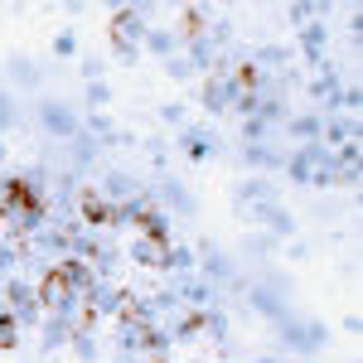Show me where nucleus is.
I'll return each mask as SVG.
<instances>
[{"mask_svg": "<svg viewBox=\"0 0 363 363\" xmlns=\"http://www.w3.org/2000/svg\"><path fill=\"white\" fill-rule=\"evenodd\" d=\"M73 354H78L83 363H97V339L92 335H73Z\"/></svg>", "mask_w": 363, "mask_h": 363, "instance_id": "obj_14", "label": "nucleus"}, {"mask_svg": "<svg viewBox=\"0 0 363 363\" xmlns=\"http://www.w3.org/2000/svg\"><path fill=\"white\" fill-rule=\"evenodd\" d=\"M5 301H10V315H15V325H34V320H39L34 286H20V281H10V286H5Z\"/></svg>", "mask_w": 363, "mask_h": 363, "instance_id": "obj_4", "label": "nucleus"}, {"mask_svg": "<svg viewBox=\"0 0 363 363\" xmlns=\"http://www.w3.org/2000/svg\"><path fill=\"white\" fill-rule=\"evenodd\" d=\"M0 160H5V136H0Z\"/></svg>", "mask_w": 363, "mask_h": 363, "instance_id": "obj_23", "label": "nucleus"}, {"mask_svg": "<svg viewBox=\"0 0 363 363\" xmlns=\"http://www.w3.org/2000/svg\"><path fill=\"white\" fill-rule=\"evenodd\" d=\"M257 63H291V49H257Z\"/></svg>", "mask_w": 363, "mask_h": 363, "instance_id": "obj_19", "label": "nucleus"}, {"mask_svg": "<svg viewBox=\"0 0 363 363\" xmlns=\"http://www.w3.org/2000/svg\"><path fill=\"white\" fill-rule=\"evenodd\" d=\"M140 44H145L150 54H160V58H174V44H179V39H174L169 29H145V39H140Z\"/></svg>", "mask_w": 363, "mask_h": 363, "instance_id": "obj_9", "label": "nucleus"}, {"mask_svg": "<svg viewBox=\"0 0 363 363\" xmlns=\"http://www.w3.org/2000/svg\"><path fill=\"white\" fill-rule=\"evenodd\" d=\"M228 102H233V78L228 73H208L203 78V107L208 112H223Z\"/></svg>", "mask_w": 363, "mask_h": 363, "instance_id": "obj_7", "label": "nucleus"}, {"mask_svg": "<svg viewBox=\"0 0 363 363\" xmlns=\"http://www.w3.org/2000/svg\"><path fill=\"white\" fill-rule=\"evenodd\" d=\"M165 73L174 78V83H184V78L194 73V63H189V58H179V54H174V58H165Z\"/></svg>", "mask_w": 363, "mask_h": 363, "instance_id": "obj_15", "label": "nucleus"}, {"mask_svg": "<svg viewBox=\"0 0 363 363\" xmlns=\"http://www.w3.org/2000/svg\"><path fill=\"white\" fill-rule=\"evenodd\" d=\"M15 344H20V325H15V315H0V354L15 349Z\"/></svg>", "mask_w": 363, "mask_h": 363, "instance_id": "obj_12", "label": "nucleus"}, {"mask_svg": "<svg viewBox=\"0 0 363 363\" xmlns=\"http://www.w3.org/2000/svg\"><path fill=\"white\" fill-rule=\"evenodd\" d=\"M34 301H39V310H49V315H73L78 310V291H73V281L63 277L58 267H49L44 281L34 286Z\"/></svg>", "mask_w": 363, "mask_h": 363, "instance_id": "obj_1", "label": "nucleus"}, {"mask_svg": "<svg viewBox=\"0 0 363 363\" xmlns=\"http://www.w3.org/2000/svg\"><path fill=\"white\" fill-rule=\"evenodd\" d=\"M73 49H78V44H73V34H58V39H54V54H58V58L73 54Z\"/></svg>", "mask_w": 363, "mask_h": 363, "instance_id": "obj_22", "label": "nucleus"}, {"mask_svg": "<svg viewBox=\"0 0 363 363\" xmlns=\"http://www.w3.org/2000/svg\"><path fill=\"white\" fill-rule=\"evenodd\" d=\"M286 15H291V25H301V20H310V15H315V5H291Z\"/></svg>", "mask_w": 363, "mask_h": 363, "instance_id": "obj_21", "label": "nucleus"}, {"mask_svg": "<svg viewBox=\"0 0 363 363\" xmlns=\"http://www.w3.org/2000/svg\"><path fill=\"white\" fill-rule=\"evenodd\" d=\"M83 223L87 228H116V203H107L102 189H83Z\"/></svg>", "mask_w": 363, "mask_h": 363, "instance_id": "obj_5", "label": "nucleus"}, {"mask_svg": "<svg viewBox=\"0 0 363 363\" xmlns=\"http://www.w3.org/2000/svg\"><path fill=\"white\" fill-rule=\"evenodd\" d=\"M160 121H165V126H184V107H179V102H165V107H160Z\"/></svg>", "mask_w": 363, "mask_h": 363, "instance_id": "obj_18", "label": "nucleus"}, {"mask_svg": "<svg viewBox=\"0 0 363 363\" xmlns=\"http://www.w3.org/2000/svg\"><path fill=\"white\" fill-rule=\"evenodd\" d=\"M228 272H233L228 257H208V262H203V277H208V281H228Z\"/></svg>", "mask_w": 363, "mask_h": 363, "instance_id": "obj_16", "label": "nucleus"}, {"mask_svg": "<svg viewBox=\"0 0 363 363\" xmlns=\"http://www.w3.org/2000/svg\"><path fill=\"white\" fill-rule=\"evenodd\" d=\"M169 247H174L169 238H136V242H131V262H136V267H155V272H165V267H169Z\"/></svg>", "mask_w": 363, "mask_h": 363, "instance_id": "obj_3", "label": "nucleus"}, {"mask_svg": "<svg viewBox=\"0 0 363 363\" xmlns=\"http://www.w3.org/2000/svg\"><path fill=\"white\" fill-rule=\"evenodd\" d=\"M112 39H116V54L131 63V58H136V49H140V39H145V15H140V10H116Z\"/></svg>", "mask_w": 363, "mask_h": 363, "instance_id": "obj_2", "label": "nucleus"}, {"mask_svg": "<svg viewBox=\"0 0 363 363\" xmlns=\"http://www.w3.org/2000/svg\"><path fill=\"white\" fill-rule=\"evenodd\" d=\"M107 97H112V92H107V87H97V83L87 87V102H92V107H107Z\"/></svg>", "mask_w": 363, "mask_h": 363, "instance_id": "obj_20", "label": "nucleus"}, {"mask_svg": "<svg viewBox=\"0 0 363 363\" xmlns=\"http://www.w3.org/2000/svg\"><path fill=\"white\" fill-rule=\"evenodd\" d=\"M325 339H330L325 325H286V330H281V344H286V349H301V354L320 349Z\"/></svg>", "mask_w": 363, "mask_h": 363, "instance_id": "obj_6", "label": "nucleus"}, {"mask_svg": "<svg viewBox=\"0 0 363 363\" xmlns=\"http://www.w3.org/2000/svg\"><path fill=\"white\" fill-rule=\"evenodd\" d=\"M320 131H325V121H320V116H291V136H301L306 145H315Z\"/></svg>", "mask_w": 363, "mask_h": 363, "instance_id": "obj_10", "label": "nucleus"}, {"mask_svg": "<svg viewBox=\"0 0 363 363\" xmlns=\"http://www.w3.org/2000/svg\"><path fill=\"white\" fill-rule=\"evenodd\" d=\"M189 267H194V247H184V242L169 247V272H189Z\"/></svg>", "mask_w": 363, "mask_h": 363, "instance_id": "obj_13", "label": "nucleus"}, {"mask_svg": "<svg viewBox=\"0 0 363 363\" xmlns=\"http://www.w3.org/2000/svg\"><path fill=\"white\" fill-rule=\"evenodd\" d=\"M184 150H189L194 160H203V155H208V136H203V131H189V136H184Z\"/></svg>", "mask_w": 363, "mask_h": 363, "instance_id": "obj_17", "label": "nucleus"}, {"mask_svg": "<svg viewBox=\"0 0 363 363\" xmlns=\"http://www.w3.org/2000/svg\"><path fill=\"white\" fill-rule=\"evenodd\" d=\"M242 160H247V165H281V155L277 150H267V145H247V150H242Z\"/></svg>", "mask_w": 363, "mask_h": 363, "instance_id": "obj_11", "label": "nucleus"}, {"mask_svg": "<svg viewBox=\"0 0 363 363\" xmlns=\"http://www.w3.org/2000/svg\"><path fill=\"white\" fill-rule=\"evenodd\" d=\"M44 126L54 136H78V121H73V112H63V102H44Z\"/></svg>", "mask_w": 363, "mask_h": 363, "instance_id": "obj_8", "label": "nucleus"}]
</instances>
